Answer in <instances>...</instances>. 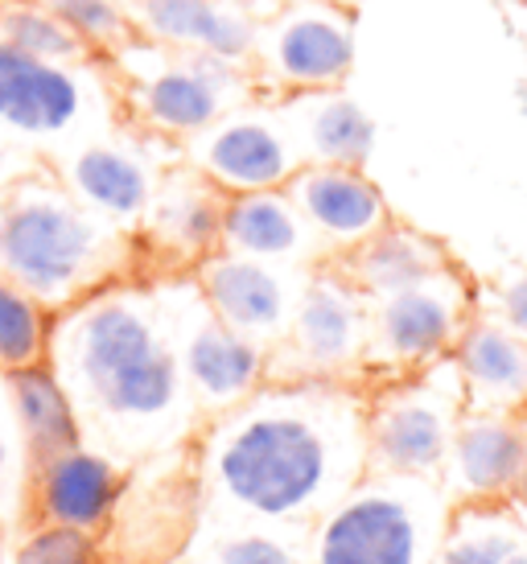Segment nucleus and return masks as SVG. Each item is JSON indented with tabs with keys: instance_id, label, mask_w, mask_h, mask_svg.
Listing matches in <instances>:
<instances>
[{
	"instance_id": "obj_27",
	"label": "nucleus",
	"mask_w": 527,
	"mask_h": 564,
	"mask_svg": "<svg viewBox=\"0 0 527 564\" xmlns=\"http://www.w3.org/2000/svg\"><path fill=\"white\" fill-rule=\"evenodd\" d=\"M0 37L33 54V58H46V63H95V54L78 42L75 30L58 13H50L42 0H9L4 13H0Z\"/></svg>"
},
{
	"instance_id": "obj_33",
	"label": "nucleus",
	"mask_w": 527,
	"mask_h": 564,
	"mask_svg": "<svg viewBox=\"0 0 527 564\" xmlns=\"http://www.w3.org/2000/svg\"><path fill=\"white\" fill-rule=\"evenodd\" d=\"M9 466V445H4V429H0V474Z\"/></svg>"
},
{
	"instance_id": "obj_25",
	"label": "nucleus",
	"mask_w": 527,
	"mask_h": 564,
	"mask_svg": "<svg viewBox=\"0 0 527 564\" xmlns=\"http://www.w3.org/2000/svg\"><path fill=\"white\" fill-rule=\"evenodd\" d=\"M433 564H527V523L512 502H462L445 523Z\"/></svg>"
},
{
	"instance_id": "obj_36",
	"label": "nucleus",
	"mask_w": 527,
	"mask_h": 564,
	"mask_svg": "<svg viewBox=\"0 0 527 564\" xmlns=\"http://www.w3.org/2000/svg\"><path fill=\"white\" fill-rule=\"evenodd\" d=\"M248 4H251V0H248ZM277 4H284V0H277Z\"/></svg>"
},
{
	"instance_id": "obj_9",
	"label": "nucleus",
	"mask_w": 527,
	"mask_h": 564,
	"mask_svg": "<svg viewBox=\"0 0 527 564\" xmlns=\"http://www.w3.org/2000/svg\"><path fill=\"white\" fill-rule=\"evenodd\" d=\"M99 83L87 66L33 58L0 37V132L17 144L75 141L95 116Z\"/></svg>"
},
{
	"instance_id": "obj_12",
	"label": "nucleus",
	"mask_w": 527,
	"mask_h": 564,
	"mask_svg": "<svg viewBox=\"0 0 527 564\" xmlns=\"http://www.w3.org/2000/svg\"><path fill=\"white\" fill-rule=\"evenodd\" d=\"M190 165L211 177L223 194H256V189H284L301 170L289 128L277 108H235L218 124L186 141Z\"/></svg>"
},
{
	"instance_id": "obj_18",
	"label": "nucleus",
	"mask_w": 527,
	"mask_h": 564,
	"mask_svg": "<svg viewBox=\"0 0 527 564\" xmlns=\"http://www.w3.org/2000/svg\"><path fill=\"white\" fill-rule=\"evenodd\" d=\"M445 482L465 502H512L527 490V433L515 416L465 412L450 449Z\"/></svg>"
},
{
	"instance_id": "obj_23",
	"label": "nucleus",
	"mask_w": 527,
	"mask_h": 564,
	"mask_svg": "<svg viewBox=\"0 0 527 564\" xmlns=\"http://www.w3.org/2000/svg\"><path fill=\"white\" fill-rule=\"evenodd\" d=\"M445 268L453 264L437 239L420 236L412 227H400V223H388L372 239H363L351 251H342L338 272L367 301H379L391 297V293H404L412 284L433 281Z\"/></svg>"
},
{
	"instance_id": "obj_13",
	"label": "nucleus",
	"mask_w": 527,
	"mask_h": 564,
	"mask_svg": "<svg viewBox=\"0 0 527 564\" xmlns=\"http://www.w3.org/2000/svg\"><path fill=\"white\" fill-rule=\"evenodd\" d=\"M305 281L310 272L301 276L293 264H268L232 251H215L194 268V289L202 293L206 310L264 350H272L289 334Z\"/></svg>"
},
{
	"instance_id": "obj_14",
	"label": "nucleus",
	"mask_w": 527,
	"mask_h": 564,
	"mask_svg": "<svg viewBox=\"0 0 527 564\" xmlns=\"http://www.w3.org/2000/svg\"><path fill=\"white\" fill-rule=\"evenodd\" d=\"M125 502V470L87 441L30 470V523L104 535Z\"/></svg>"
},
{
	"instance_id": "obj_8",
	"label": "nucleus",
	"mask_w": 527,
	"mask_h": 564,
	"mask_svg": "<svg viewBox=\"0 0 527 564\" xmlns=\"http://www.w3.org/2000/svg\"><path fill=\"white\" fill-rule=\"evenodd\" d=\"M367 338H372V301L338 268L310 272L289 334L268 350V379L346 383V376L367 367Z\"/></svg>"
},
{
	"instance_id": "obj_21",
	"label": "nucleus",
	"mask_w": 527,
	"mask_h": 564,
	"mask_svg": "<svg viewBox=\"0 0 527 564\" xmlns=\"http://www.w3.org/2000/svg\"><path fill=\"white\" fill-rule=\"evenodd\" d=\"M322 248L326 243L313 236V227L297 210L289 189H256V194H232L227 198L218 251L297 268L310 264Z\"/></svg>"
},
{
	"instance_id": "obj_32",
	"label": "nucleus",
	"mask_w": 527,
	"mask_h": 564,
	"mask_svg": "<svg viewBox=\"0 0 527 564\" xmlns=\"http://www.w3.org/2000/svg\"><path fill=\"white\" fill-rule=\"evenodd\" d=\"M37 161L30 158V149L25 144H17V141H9L4 132H0V189L9 186L13 177H21V173H30Z\"/></svg>"
},
{
	"instance_id": "obj_19",
	"label": "nucleus",
	"mask_w": 527,
	"mask_h": 564,
	"mask_svg": "<svg viewBox=\"0 0 527 564\" xmlns=\"http://www.w3.org/2000/svg\"><path fill=\"white\" fill-rule=\"evenodd\" d=\"M227 198L232 194H223L194 165L161 173V186H157L153 203H149V215L140 223V231L149 239V248H157L161 256L198 268L206 256L218 251Z\"/></svg>"
},
{
	"instance_id": "obj_35",
	"label": "nucleus",
	"mask_w": 527,
	"mask_h": 564,
	"mask_svg": "<svg viewBox=\"0 0 527 564\" xmlns=\"http://www.w3.org/2000/svg\"><path fill=\"white\" fill-rule=\"evenodd\" d=\"M4 4H9V0H0V13H4Z\"/></svg>"
},
{
	"instance_id": "obj_4",
	"label": "nucleus",
	"mask_w": 527,
	"mask_h": 564,
	"mask_svg": "<svg viewBox=\"0 0 527 564\" xmlns=\"http://www.w3.org/2000/svg\"><path fill=\"white\" fill-rule=\"evenodd\" d=\"M450 511L441 482L363 474L313 523L305 564H433Z\"/></svg>"
},
{
	"instance_id": "obj_6",
	"label": "nucleus",
	"mask_w": 527,
	"mask_h": 564,
	"mask_svg": "<svg viewBox=\"0 0 527 564\" xmlns=\"http://www.w3.org/2000/svg\"><path fill=\"white\" fill-rule=\"evenodd\" d=\"M462 416L465 388L450 355L367 404V474L441 482Z\"/></svg>"
},
{
	"instance_id": "obj_28",
	"label": "nucleus",
	"mask_w": 527,
	"mask_h": 564,
	"mask_svg": "<svg viewBox=\"0 0 527 564\" xmlns=\"http://www.w3.org/2000/svg\"><path fill=\"white\" fill-rule=\"evenodd\" d=\"M50 13H58L75 30V37L95 58H116L140 37L132 4L125 0H42Z\"/></svg>"
},
{
	"instance_id": "obj_1",
	"label": "nucleus",
	"mask_w": 527,
	"mask_h": 564,
	"mask_svg": "<svg viewBox=\"0 0 527 564\" xmlns=\"http://www.w3.org/2000/svg\"><path fill=\"white\" fill-rule=\"evenodd\" d=\"M202 466L232 516L310 528L367 474V404L346 383L277 379L218 416Z\"/></svg>"
},
{
	"instance_id": "obj_37",
	"label": "nucleus",
	"mask_w": 527,
	"mask_h": 564,
	"mask_svg": "<svg viewBox=\"0 0 527 564\" xmlns=\"http://www.w3.org/2000/svg\"><path fill=\"white\" fill-rule=\"evenodd\" d=\"M125 4H132V0H125Z\"/></svg>"
},
{
	"instance_id": "obj_34",
	"label": "nucleus",
	"mask_w": 527,
	"mask_h": 564,
	"mask_svg": "<svg viewBox=\"0 0 527 564\" xmlns=\"http://www.w3.org/2000/svg\"><path fill=\"white\" fill-rule=\"evenodd\" d=\"M334 4H346V9H358V4H363V0H334Z\"/></svg>"
},
{
	"instance_id": "obj_2",
	"label": "nucleus",
	"mask_w": 527,
	"mask_h": 564,
	"mask_svg": "<svg viewBox=\"0 0 527 564\" xmlns=\"http://www.w3.org/2000/svg\"><path fill=\"white\" fill-rule=\"evenodd\" d=\"M50 367L75 400L83 437L95 433L108 449H149L170 437L194 404L165 297L125 281L58 314Z\"/></svg>"
},
{
	"instance_id": "obj_5",
	"label": "nucleus",
	"mask_w": 527,
	"mask_h": 564,
	"mask_svg": "<svg viewBox=\"0 0 527 564\" xmlns=\"http://www.w3.org/2000/svg\"><path fill=\"white\" fill-rule=\"evenodd\" d=\"M111 63L120 70L132 120L173 141H190L218 124L227 111L248 108V95L256 87L248 66L165 50L144 37L120 50Z\"/></svg>"
},
{
	"instance_id": "obj_17",
	"label": "nucleus",
	"mask_w": 527,
	"mask_h": 564,
	"mask_svg": "<svg viewBox=\"0 0 527 564\" xmlns=\"http://www.w3.org/2000/svg\"><path fill=\"white\" fill-rule=\"evenodd\" d=\"M284 189L326 248L351 251L391 223L379 186L351 165H301Z\"/></svg>"
},
{
	"instance_id": "obj_15",
	"label": "nucleus",
	"mask_w": 527,
	"mask_h": 564,
	"mask_svg": "<svg viewBox=\"0 0 527 564\" xmlns=\"http://www.w3.org/2000/svg\"><path fill=\"white\" fill-rule=\"evenodd\" d=\"M132 17L144 42L251 70L260 13L248 0H132Z\"/></svg>"
},
{
	"instance_id": "obj_11",
	"label": "nucleus",
	"mask_w": 527,
	"mask_h": 564,
	"mask_svg": "<svg viewBox=\"0 0 527 564\" xmlns=\"http://www.w3.org/2000/svg\"><path fill=\"white\" fill-rule=\"evenodd\" d=\"M465 326H470V293L462 276L445 268L433 281L372 301L367 367L424 371L453 355Z\"/></svg>"
},
{
	"instance_id": "obj_22",
	"label": "nucleus",
	"mask_w": 527,
	"mask_h": 564,
	"mask_svg": "<svg viewBox=\"0 0 527 564\" xmlns=\"http://www.w3.org/2000/svg\"><path fill=\"white\" fill-rule=\"evenodd\" d=\"M280 120L293 137L301 165H351L363 170L372 158L375 124L351 95L342 91H310L289 95L277 104Z\"/></svg>"
},
{
	"instance_id": "obj_26",
	"label": "nucleus",
	"mask_w": 527,
	"mask_h": 564,
	"mask_svg": "<svg viewBox=\"0 0 527 564\" xmlns=\"http://www.w3.org/2000/svg\"><path fill=\"white\" fill-rule=\"evenodd\" d=\"M58 314L21 284L0 276V376L50 362Z\"/></svg>"
},
{
	"instance_id": "obj_24",
	"label": "nucleus",
	"mask_w": 527,
	"mask_h": 564,
	"mask_svg": "<svg viewBox=\"0 0 527 564\" xmlns=\"http://www.w3.org/2000/svg\"><path fill=\"white\" fill-rule=\"evenodd\" d=\"M4 395H9V408H13L30 470L83 445L78 408L50 362H37V367H25V371H9L4 376Z\"/></svg>"
},
{
	"instance_id": "obj_31",
	"label": "nucleus",
	"mask_w": 527,
	"mask_h": 564,
	"mask_svg": "<svg viewBox=\"0 0 527 564\" xmlns=\"http://www.w3.org/2000/svg\"><path fill=\"white\" fill-rule=\"evenodd\" d=\"M495 305H498V322L507 329H515L519 338H527V272H515V276H507V281L498 284Z\"/></svg>"
},
{
	"instance_id": "obj_29",
	"label": "nucleus",
	"mask_w": 527,
	"mask_h": 564,
	"mask_svg": "<svg viewBox=\"0 0 527 564\" xmlns=\"http://www.w3.org/2000/svg\"><path fill=\"white\" fill-rule=\"evenodd\" d=\"M194 564H305V552L284 535V528H244L206 544Z\"/></svg>"
},
{
	"instance_id": "obj_10",
	"label": "nucleus",
	"mask_w": 527,
	"mask_h": 564,
	"mask_svg": "<svg viewBox=\"0 0 527 564\" xmlns=\"http://www.w3.org/2000/svg\"><path fill=\"white\" fill-rule=\"evenodd\" d=\"M165 314L186 392L198 408L223 416L268 383V350L223 326L194 284L186 289V297H165Z\"/></svg>"
},
{
	"instance_id": "obj_16",
	"label": "nucleus",
	"mask_w": 527,
	"mask_h": 564,
	"mask_svg": "<svg viewBox=\"0 0 527 564\" xmlns=\"http://www.w3.org/2000/svg\"><path fill=\"white\" fill-rule=\"evenodd\" d=\"M58 177L78 203L116 227H140L149 215L161 173L125 141H78L66 149Z\"/></svg>"
},
{
	"instance_id": "obj_3",
	"label": "nucleus",
	"mask_w": 527,
	"mask_h": 564,
	"mask_svg": "<svg viewBox=\"0 0 527 564\" xmlns=\"http://www.w3.org/2000/svg\"><path fill=\"white\" fill-rule=\"evenodd\" d=\"M128 264L132 236L78 203L58 170L33 165L0 189V276L54 314L120 284Z\"/></svg>"
},
{
	"instance_id": "obj_20",
	"label": "nucleus",
	"mask_w": 527,
	"mask_h": 564,
	"mask_svg": "<svg viewBox=\"0 0 527 564\" xmlns=\"http://www.w3.org/2000/svg\"><path fill=\"white\" fill-rule=\"evenodd\" d=\"M453 367L465 388V412L515 416L527 404V338L498 317H474L462 329Z\"/></svg>"
},
{
	"instance_id": "obj_7",
	"label": "nucleus",
	"mask_w": 527,
	"mask_h": 564,
	"mask_svg": "<svg viewBox=\"0 0 527 564\" xmlns=\"http://www.w3.org/2000/svg\"><path fill=\"white\" fill-rule=\"evenodd\" d=\"M355 66V9L334 0H284L260 17L251 79L280 99L342 91Z\"/></svg>"
},
{
	"instance_id": "obj_30",
	"label": "nucleus",
	"mask_w": 527,
	"mask_h": 564,
	"mask_svg": "<svg viewBox=\"0 0 527 564\" xmlns=\"http://www.w3.org/2000/svg\"><path fill=\"white\" fill-rule=\"evenodd\" d=\"M13 564H104V549H99V535L33 523L25 540L17 544Z\"/></svg>"
}]
</instances>
